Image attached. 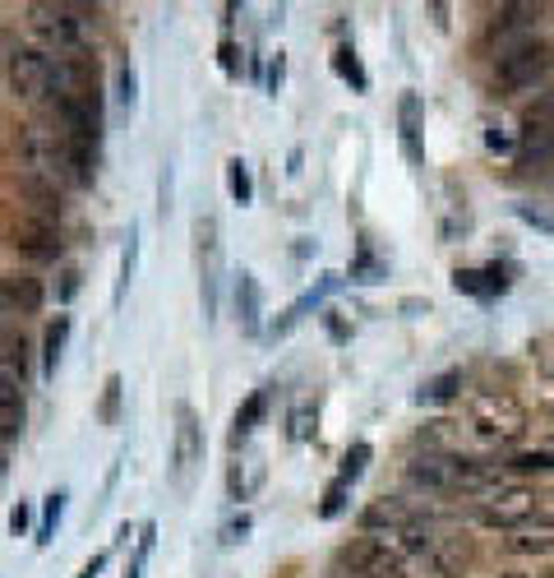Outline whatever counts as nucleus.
I'll list each match as a JSON object with an SVG mask.
<instances>
[{"instance_id": "obj_1", "label": "nucleus", "mask_w": 554, "mask_h": 578, "mask_svg": "<svg viewBox=\"0 0 554 578\" xmlns=\"http://www.w3.org/2000/svg\"><path fill=\"white\" fill-rule=\"evenodd\" d=\"M550 70H554V42L522 38V42H513V47L499 51L495 84L504 88V94H527V88H536Z\"/></svg>"}, {"instance_id": "obj_2", "label": "nucleus", "mask_w": 554, "mask_h": 578, "mask_svg": "<svg viewBox=\"0 0 554 578\" xmlns=\"http://www.w3.org/2000/svg\"><path fill=\"white\" fill-rule=\"evenodd\" d=\"M467 412H472V431L485 444H513L527 431V412H522V403L508 399V393H472Z\"/></svg>"}, {"instance_id": "obj_3", "label": "nucleus", "mask_w": 554, "mask_h": 578, "mask_svg": "<svg viewBox=\"0 0 554 578\" xmlns=\"http://www.w3.org/2000/svg\"><path fill=\"white\" fill-rule=\"evenodd\" d=\"M195 251H199V296H204V320H218V283H222V241L218 218L199 213L195 218Z\"/></svg>"}, {"instance_id": "obj_4", "label": "nucleus", "mask_w": 554, "mask_h": 578, "mask_svg": "<svg viewBox=\"0 0 554 578\" xmlns=\"http://www.w3.org/2000/svg\"><path fill=\"white\" fill-rule=\"evenodd\" d=\"M527 519H536V491L532 486H499V491L485 496L481 509H476V523L481 528H499V532H513Z\"/></svg>"}, {"instance_id": "obj_5", "label": "nucleus", "mask_w": 554, "mask_h": 578, "mask_svg": "<svg viewBox=\"0 0 554 578\" xmlns=\"http://www.w3.org/2000/svg\"><path fill=\"white\" fill-rule=\"evenodd\" d=\"M6 79H10V88L19 98H42V94H51V56L47 51H38V47H6Z\"/></svg>"}, {"instance_id": "obj_6", "label": "nucleus", "mask_w": 554, "mask_h": 578, "mask_svg": "<svg viewBox=\"0 0 554 578\" xmlns=\"http://www.w3.org/2000/svg\"><path fill=\"white\" fill-rule=\"evenodd\" d=\"M51 94H56V98H75V102L102 107L98 66H92L88 56H51Z\"/></svg>"}, {"instance_id": "obj_7", "label": "nucleus", "mask_w": 554, "mask_h": 578, "mask_svg": "<svg viewBox=\"0 0 554 578\" xmlns=\"http://www.w3.org/2000/svg\"><path fill=\"white\" fill-rule=\"evenodd\" d=\"M28 19L56 56H83V19H75L70 6H28Z\"/></svg>"}, {"instance_id": "obj_8", "label": "nucleus", "mask_w": 554, "mask_h": 578, "mask_svg": "<svg viewBox=\"0 0 554 578\" xmlns=\"http://www.w3.org/2000/svg\"><path fill=\"white\" fill-rule=\"evenodd\" d=\"M204 463V425L190 403H176V444H171V477L176 486H190L195 468Z\"/></svg>"}, {"instance_id": "obj_9", "label": "nucleus", "mask_w": 554, "mask_h": 578, "mask_svg": "<svg viewBox=\"0 0 554 578\" xmlns=\"http://www.w3.org/2000/svg\"><path fill=\"white\" fill-rule=\"evenodd\" d=\"M42 301H47V287L38 273H28V268L0 273V315H38Z\"/></svg>"}, {"instance_id": "obj_10", "label": "nucleus", "mask_w": 554, "mask_h": 578, "mask_svg": "<svg viewBox=\"0 0 554 578\" xmlns=\"http://www.w3.org/2000/svg\"><path fill=\"white\" fill-rule=\"evenodd\" d=\"M472 556H476L472 537L448 532V537H439L435 546H429L425 565H429V574H435V578H462V574H467V565H472Z\"/></svg>"}, {"instance_id": "obj_11", "label": "nucleus", "mask_w": 554, "mask_h": 578, "mask_svg": "<svg viewBox=\"0 0 554 578\" xmlns=\"http://www.w3.org/2000/svg\"><path fill=\"white\" fill-rule=\"evenodd\" d=\"M10 246H14L19 255H28V259H56V255H60L56 223H47V218H23V223H14Z\"/></svg>"}, {"instance_id": "obj_12", "label": "nucleus", "mask_w": 554, "mask_h": 578, "mask_svg": "<svg viewBox=\"0 0 554 578\" xmlns=\"http://www.w3.org/2000/svg\"><path fill=\"white\" fill-rule=\"evenodd\" d=\"M412 519H416V513L407 509V500L379 496V500H369V504L360 509V532H369V537H388V532H397V528H407Z\"/></svg>"}, {"instance_id": "obj_13", "label": "nucleus", "mask_w": 554, "mask_h": 578, "mask_svg": "<svg viewBox=\"0 0 554 578\" xmlns=\"http://www.w3.org/2000/svg\"><path fill=\"white\" fill-rule=\"evenodd\" d=\"M504 546L513 556H545V551H554V513H536V519L513 528L504 537Z\"/></svg>"}, {"instance_id": "obj_14", "label": "nucleus", "mask_w": 554, "mask_h": 578, "mask_svg": "<svg viewBox=\"0 0 554 578\" xmlns=\"http://www.w3.org/2000/svg\"><path fill=\"white\" fill-rule=\"evenodd\" d=\"M19 190H23L28 204H33V218H47V223L60 218V195H56V180H51V176L23 172V176H19Z\"/></svg>"}, {"instance_id": "obj_15", "label": "nucleus", "mask_w": 554, "mask_h": 578, "mask_svg": "<svg viewBox=\"0 0 554 578\" xmlns=\"http://www.w3.org/2000/svg\"><path fill=\"white\" fill-rule=\"evenodd\" d=\"M397 130H403V154L407 163H425V148H421V98L416 94H403L397 98Z\"/></svg>"}, {"instance_id": "obj_16", "label": "nucleus", "mask_w": 554, "mask_h": 578, "mask_svg": "<svg viewBox=\"0 0 554 578\" xmlns=\"http://www.w3.org/2000/svg\"><path fill=\"white\" fill-rule=\"evenodd\" d=\"M66 343H70V315H56L42 333V380H56V366L66 356Z\"/></svg>"}, {"instance_id": "obj_17", "label": "nucleus", "mask_w": 554, "mask_h": 578, "mask_svg": "<svg viewBox=\"0 0 554 578\" xmlns=\"http://www.w3.org/2000/svg\"><path fill=\"white\" fill-rule=\"evenodd\" d=\"M264 408H268V393L259 389V393H250V399H245V408L236 412V421H231V453H240V444L255 435V425H259V417H264Z\"/></svg>"}, {"instance_id": "obj_18", "label": "nucleus", "mask_w": 554, "mask_h": 578, "mask_svg": "<svg viewBox=\"0 0 554 578\" xmlns=\"http://www.w3.org/2000/svg\"><path fill=\"white\" fill-rule=\"evenodd\" d=\"M236 315L245 333H259V283L255 273H240L236 278Z\"/></svg>"}, {"instance_id": "obj_19", "label": "nucleus", "mask_w": 554, "mask_h": 578, "mask_svg": "<svg viewBox=\"0 0 554 578\" xmlns=\"http://www.w3.org/2000/svg\"><path fill=\"white\" fill-rule=\"evenodd\" d=\"M139 273V223H130V236H126V251H120V273H116V292H111V306H120Z\"/></svg>"}, {"instance_id": "obj_20", "label": "nucleus", "mask_w": 554, "mask_h": 578, "mask_svg": "<svg viewBox=\"0 0 554 578\" xmlns=\"http://www.w3.org/2000/svg\"><path fill=\"white\" fill-rule=\"evenodd\" d=\"M23 380H28V371L14 366L10 356H0V412H19L23 408Z\"/></svg>"}, {"instance_id": "obj_21", "label": "nucleus", "mask_w": 554, "mask_h": 578, "mask_svg": "<svg viewBox=\"0 0 554 578\" xmlns=\"http://www.w3.org/2000/svg\"><path fill=\"white\" fill-rule=\"evenodd\" d=\"M541 6H527V0H522V6H504L499 10V23H495V38L499 33H517V28H522V33H532V28L541 23Z\"/></svg>"}, {"instance_id": "obj_22", "label": "nucleus", "mask_w": 554, "mask_h": 578, "mask_svg": "<svg viewBox=\"0 0 554 578\" xmlns=\"http://www.w3.org/2000/svg\"><path fill=\"white\" fill-rule=\"evenodd\" d=\"M66 491H51L47 500H42V519H38V532H33V541L38 546H51V537H56V523H60V513H66Z\"/></svg>"}, {"instance_id": "obj_23", "label": "nucleus", "mask_w": 554, "mask_h": 578, "mask_svg": "<svg viewBox=\"0 0 554 578\" xmlns=\"http://www.w3.org/2000/svg\"><path fill=\"white\" fill-rule=\"evenodd\" d=\"M457 389H462V371H444V375H435V380H425V384H421L416 403H448Z\"/></svg>"}, {"instance_id": "obj_24", "label": "nucleus", "mask_w": 554, "mask_h": 578, "mask_svg": "<svg viewBox=\"0 0 554 578\" xmlns=\"http://www.w3.org/2000/svg\"><path fill=\"white\" fill-rule=\"evenodd\" d=\"M333 70L343 75V79L356 88V94H365V88H369V79H365V70H360V60H356L352 47H337V51H333Z\"/></svg>"}, {"instance_id": "obj_25", "label": "nucleus", "mask_w": 554, "mask_h": 578, "mask_svg": "<svg viewBox=\"0 0 554 578\" xmlns=\"http://www.w3.org/2000/svg\"><path fill=\"white\" fill-rule=\"evenodd\" d=\"M227 190H231V199H236L240 208L255 199V180H250V167H245L240 158H231V163H227Z\"/></svg>"}, {"instance_id": "obj_26", "label": "nucleus", "mask_w": 554, "mask_h": 578, "mask_svg": "<svg viewBox=\"0 0 554 578\" xmlns=\"http://www.w3.org/2000/svg\"><path fill=\"white\" fill-rule=\"evenodd\" d=\"M120 393H126V380H120V375H107V384H102V403H98V421H102V425H116V421H120Z\"/></svg>"}, {"instance_id": "obj_27", "label": "nucleus", "mask_w": 554, "mask_h": 578, "mask_svg": "<svg viewBox=\"0 0 554 578\" xmlns=\"http://www.w3.org/2000/svg\"><path fill=\"white\" fill-rule=\"evenodd\" d=\"M116 102L126 107V111L139 107V75H135V66H120L116 70Z\"/></svg>"}, {"instance_id": "obj_28", "label": "nucleus", "mask_w": 554, "mask_h": 578, "mask_svg": "<svg viewBox=\"0 0 554 578\" xmlns=\"http://www.w3.org/2000/svg\"><path fill=\"white\" fill-rule=\"evenodd\" d=\"M504 468H508V472H554V453H545V449H536V453H513Z\"/></svg>"}, {"instance_id": "obj_29", "label": "nucleus", "mask_w": 554, "mask_h": 578, "mask_svg": "<svg viewBox=\"0 0 554 578\" xmlns=\"http://www.w3.org/2000/svg\"><path fill=\"white\" fill-rule=\"evenodd\" d=\"M250 528H255V519L240 509V513H231V519L218 528V541H222V546H240L245 537H250Z\"/></svg>"}, {"instance_id": "obj_30", "label": "nucleus", "mask_w": 554, "mask_h": 578, "mask_svg": "<svg viewBox=\"0 0 554 578\" xmlns=\"http://www.w3.org/2000/svg\"><path fill=\"white\" fill-rule=\"evenodd\" d=\"M365 463H369V444L356 440V444L347 449V459H343V472H337V481H347V486H352V481L365 472Z\"/></svg>"}, {"instance_id": "obj_31", "label": "nucleus", "mask_w": 554, "mask_h": 578, "mask_svg": "<svg viewBox=\"0 0 554 578\" xmlns=\"http://www.w3.org/2000/svg\"><path fill=\"white\" fill-rule=\"evenodd\" d=\"M283 84H287V56L273 51V56H268V70H264V94L277 98V94H283Z\"/></svg>"}, {"instance_id": "obj_32", "label": "nucleus", "mask_w": 554, "mask_h": 578, "mask_svg": "<svg viewBox=\"0 0 554 578\" xmlns=\"http://www.w3.org/2000/svg\"><path fill=\"white\" fill-rule=\"evenodd\" d=\"M343 504H347V481H333L328 496H324V504H319V513H324V519H337V513H343Z\"/></svg>"}, {"instance_id": "obj_33", "label": "nucleus", "mask_w": 554, "mask_h": 578, "mask_svg": "<svg viewBox=\"0 0 554 578\" xmlns=\"http://www.w3.org/2000/svg\"><path fill=\"white\" fill-rule=\"evenodd\" d=\"M310 421H315V408H310V403H300V408L291 412V440H296V444H300V440H310V431H315Z\"/></svg>"}, {"instance_id": "obj_34", "label": "nucleus", "mask_w": 554, "mask_h": 578, "mask_svg": "<svg viewBox=\"0 0 554 578\" xmlns=\"http://www.w3.org/2000/svg\"><path fill=\"white\" fill-rule=\"evenodd\" d=\"M218 60H222V75H227V79H240V47H236L231 38L218 42Z\"/></svg>"}, {"instance_id": "obj_35", "label": "nucleus", "mask_w": 554, "mask_h": 578, "mask_svg": "<svg viewBox=\"0 0 554 578\" xmlns=\"http://www.w3.org/2000/svg\"><path fill=\"white\" fill-rule=\"evenodd\" d=\"M28 528H33V504L19 500V504L10 509V532H14V537H23Z\"/></svg>"}, {"instance_id": "obj_36", "label": "nucleus", "mask_w": 554, "mask_h": 578, "mask_svg": "<svg viewBox=\"0 0 554 578\" xmlns=\"http://www.w3.org/2000/svg\"><path fill=\"white\" fill-rule=\"evenodd\" d=\"M152 541H158V523H139V537H135V560H148V556H152Z\"/></svg>"}, {"instance_id": "obj_37", "label": "nucleus", "mask_w": 554, "mask_h": 578, "mask_svg": "<svg viewBox=\"0 0 554 578\" xmlns=\"http://www.w3.org/2000/svg\"><path fill=\"white\" fill-rule=\"evenodd\" d=\"M352 278H360V283H375L379 278V264L369 259V251H360V259L352 264Z\"/></svg>"}, {"instance_id": "obj_38", "label": "nucleus", "mask_w": 554, "mask_h": 578, "mask_svg": "<svg viewBox=\"0 0 554 578\" xmlns=\"http://www.w3.org/2000/svg\"><path fill=\"white\" fill-rule=\"evenodd\" d=\"M171 163L162 167V180H158V208H162V218H167V213H171Z\"/></svg>"}, {"instance_id": "obj_39", "label": "nucleus", "mask_w": 554, "mask_h": 578, "mask_svg": "<svg viewBox=\"0 0 554 578\" xmlns=\"http://www.w3.org/2000/svg\"><path fill=\"white\" fill-rule=\"evenodd\" d=\"M79 292V268H66L60 273V301H70Z\"/></svg>"}, {"instance_id": "obj_40", "label": "nucleus", "mask_w": 554, "mask_h": 578, "mask_svg": "<svg viewBox=\"0 0 554 578\" xmlns=\"http://www.w3.org/2000/svg\"><path fill=\"white\" fill-rule=\"evenodd\" d=\"M107 560H111V556H107V551H98V556H92V560H88V565L75 574V578H98V574L107 569Z\"/></svg>"}, {"instance_id": "obj_41", "label": "nucleus", "mask_w": 554, "mask_h": 578, "mask_svg": "<svg viewBox=\"0 0 554 578\" xmlns=\"http://www.w3.org/2000/svg\"><path fill=\"white\" fill-rule=\"evenodd\" d=\"M130 537H139V528H130V523H120V528H116V546H126Z\"/></svg>"}, {"instance_id": "obj_42", "label": "nucleus", "mask_w": 554, "mask_h": 578, "mask_svg": "<svg viewBox=\"0 0 554 578\" xmlns=\"http://www.w3.org/2000/svg\"><path fill=\"white\" fill-rule=\"evenodd\" d=\"M139 569H144V560H130V565H126V578H144Z\"/></svg>"}, {"instance_id": "obj_43", "label": "nucleus", "mask_w": 554, "mask_h": 578, "mask_svg": "<svg viewBox=\"0 0 554 578\" xmlns=\"http://www.w3.org/2000/svg\"><path fill=\"white\" fill-rule=\"evenodd\" d=\"M499 578H527V574H522V569H504Z\"/></svg>"}, {"instance_id": "obj_44", "label": "nucleus", "mask_w": 554, "mask_h": 578, "mask_svg": "<svg viewBox=\"0 0 554 578\" xmlns=\"http://www.w3.org/2000/svg\"><path fill=\"white\" fill-rule=\"evenodd\" d=\"M536 578H554V565H550V569H541V574H536Z\"/></svg>"}]
</instances>
